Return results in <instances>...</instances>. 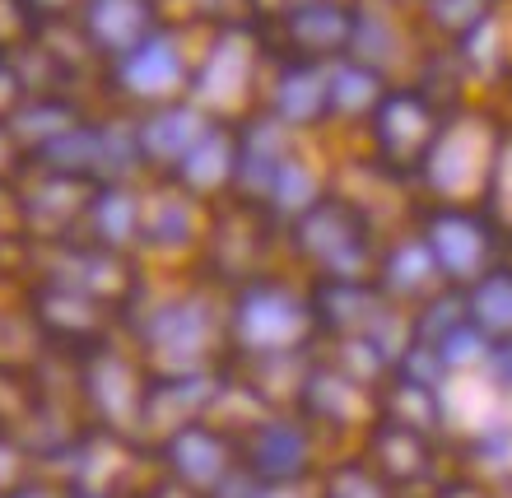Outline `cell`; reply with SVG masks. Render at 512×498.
<instances>
[{"instance_id": "cell-2", "label": "cell", "mask_w": 512, "mask_h": 498, "mask_svg": "<svg viewBox=\"0 0 512 498\" xmlns=\"http://www.w3.org/2000/svg\"><path fill=\"white\" fill-rule=\"evenodd\" d=\"M489 0H433V19L447 28H471L485 14Z\"/></svg>"}, {"instance_id": "cell-1", "label": "cell", "mask_w": 512, "mask_h": 498, "mask_svg": "<svg viewBox=\"0 0 512 498\" xmlns=\"http://www.w3.org/2000/svg\"><path fill=\"white\" fill-rule=\"evenodd\" d=\"M429 140V112L419 108L415 98H391L382 108V145L405 154V149H419Z\"/></svg>"}]
</instances>
